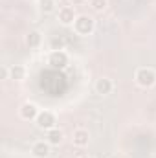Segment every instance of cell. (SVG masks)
<instances>
[{
	"instance_id": "obj_1",
	"label": "cell",
	"mask_w": 156,
	"mask_h": 158,
	"mask_svg": "<svg viewBox=\"0 0 156 158\" xmlns=\"http://www.w3.org/2000/svg\"><path fill=\"white\" fill-rule=\"evenodd\" d=\"M72 30L79 37H88V35H92L96 31V20H94V17H90L86 13L77 15V19L72 24Z\"/></svg>"
},
{
	"instance_id": "obj_2",
	"label": "cell",
	"mask_w": 156,
	"mask_h": 158,
	"mask_svg": "<svg viewBox=\"0 0 156 158\" xmlns=\"http://www.w3.org/2000/svg\"><path fill=\"white\" fill-rule=\"evenodd\" d=\"M134 83L140 88H153L156 85V70L151 66H140L134 72Z\"/></svg>"
},
{
	"instance_id": "obj_3",
	"label": "cell",
	"mask_w": 156,
	"mask_h": 158,
	"mask_svg": "<svg viewBox=\"0 0 156 158\" xmlns=\"http://www.w3.org/2000/svg\"><path fill=\"white\" fill-rule=\"evenodd\" d=\"M48 64L55 70H64L68 64H70V55L64 52V50H51L46 57Z\"/></svg>"
},
{
	"instance_id": "obj_4",
	"label": "cell",
	"mask_w": 156,
	"mask_h": 158,
	"mask_svg": "<svg viewBox=\"0 0 156 158\" xmlns=\"http://www.w3.org/2000/svg\"><path fill=\"white\" fill-rule=\"evenodd\" d=\"M35 125L39 127L40 131H50V129H53V127H57V116H55V112L53 110H50V109H40L39 116L35 118Z\"/></svg>"
},
{
	"instance_id": "obj_5",
	"label": "cell",
	"mask_w": 156,
	"mask_h": 158,
	"mask_svg": "<svg viewBox=\"0 0 156 158\" xmlns=\"http://www.w3.org/2000/svg\"><path fill=\"white\" fill-rule=\"evenodd\" d=\"M40 109L37 103H33V101H24L20 107H18V116L20 119H24V121H35V118L39 116Z\"/></svg>"
},
{
	"instance_id": "obj_6",
	"label": "cell",
	"mask_w": 156,
	"mask_h": 158,
	"mask_svg": "<svg viewBox=\"0 0 156 158\" xmlns=\"http://www.w3.org/2000/svg\"><path fill=\"white\" fill-rule=\"evenodd\" d=\"M76 19H77V13H76V9H74L72 6H63V7H59V11H57V20H59L63 26H72Z\"/></svg>"
},
{
	"instance_id": "obj_7",
	"label": "cell",
	"mask_w": 156,
	"mask_h": 158,
	"mask_svg": "<svg viewBox=\"0 0 156 158\" xmlns=\"http://www.w3.org/2000/svg\"><path fill=\"white\" fill-rule=\"evenodd\" d=\"M31 156L33 158H48L51 153V145L46 142V140H37L31 143V149H30Z\"/></svg>"
},
{
	"instance_id": "obj_8",
	"label": "cell",
	"mask_w": 156,
	"mask_h": 158,
	"mask_svg": "<svg viewBox=\"0 0 156 158\" xmlns=\"http://www.w3.org/2000/svg\"><path fill=\"white\" fill-rule=\"evenodd\" d=\"M94 90L97 96H109L114 92V81L109 77H99L94 83Z\"/></svg>"
},
{
	"instance_id": "obj_9",
	"label": "cell",
	"mask_w": 156,
	"mask_h": 158,
	"mask_svg": "<svg viewBox=\"0 0 156 158\" xmlns=\"http://www.w3.org/2000/svg\"><path fill=\"white\" fill-rule=\"evenodd\" d=\"M88 142H90V132H88L86 129L79 127V129H76V131L72 132V143H74V147L83 149V147L88 145Z\"/></svg>"
},
{
	"instance_id": "obj_10",
	"label": "cell",
	"mask_w": 156,
	"mask_h": 158,
	"mask_svg": "<svg viewBox=\"0 0 156 158\" xmlns=\"http://www.w3.org/2000/svg\"><path fill=\"white\" fill-rule=\"evenodd\" d=\"M24 42L30 50H37L42 46V33L39 30H30L26 35H24Z\"/></svg>"
},
{
	"instance_id": "obj_11",
	"label": "cell",
	"mask_w": 156,
	"mask_h": 158,
	"mask_svg": "<svg viewBox=\"0 0 156 158\" xmlns=\"http://www.w3.org/2000/svg\"><path fill=\"white\" fill-rule=\"evenodd\" d=\"M51 147H59L61 143H63V140H64V132L59 129V127H53V129H50V131H46V138H44Z\"/></svg>"
},
{
	"instance_id": "obj_12",
	"label": "cell",
	"mask_w": 156,
	"mask_h": 158,
	"mask_svg": "<svg viewBox=\"0 0 156 158\" xmlns=\"http://www.w3.org/2000/svg\"><path fill=\"white\" fill-rule=\"evenodd\" d=\"M28 76V68L24 64H11L9 66V79L13 81H24Z\"/></svg>"
},
{
	"instance_id": "obj_13",
	"label": "cell",
	"mask_w": 156,
	"mask_h": 158,
	"mask_svg": "<svg viewBox=\"0 0 156 158\" xmlns=\"http://www.w3.org/2000/svg\"><path fill=\"white\" fill-rule=\"evenodd\" d=\"M37 7H39L40 13H44V15L53 13L55 7H57V0H37Z\"/></svg>"
},
{
	"instance_id": "obj_14",
	"label": "cell",
	"mask_w": 156,
	"mask_h": 158,
	"mask_svg": "<svg viewBox=\"0 0 156 158\" xmlns=\"http://www.w3.org/2000/svg\"><path fill=\"white\" fill-rule=\"evenodd\" d=\"M109 6V0H90V7L96 11V13H103Z\"/></svg>"
},
{
	"instance_id": "obj_15",
	"label": "cell",
	"mask_w": 156,
	"mask_h": 158,
	"mask_svg": "<svg viewBox=\"0 0 156 158\" xmlns=\"http://www.w3.org/2000/svg\"><path fill=\"white\" fill-rule=\"evenodd\" d=\"M0 76H2V79H9V66H2Z\"/></svg>"
},
{
	"instance_id": "obj_16",
	"label": "cell",
	"mask_w": 156,
	"mask_h": 158,
	"mask_svg": "<svg viewBox=\"0 0 156 158\" xmlns=\"http://www.w3.org/2000/svg\"><path fill=\"white\" fill-rule=\"evenodd\" d=\"M79 158H96V156H92V155H83V156H79Z\"/></svg>"
}]
</instances>
